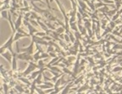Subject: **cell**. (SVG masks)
I'll return each instance as SVG.
<instances>
[{"mask_svg": "<svg viewBox=\"0 0 122 94\" xmlns=\"http://www.w3.org/2000/svg\"><path fill=\"white\" fill-rule=\"evenodd\" d=\"M28 36H30V34H22V33H20L17 31V33L15 34V37H14V40H15V42H17L18 40L20 39V38L22 37H28Z\"/></svg>", "mask_w": 122, "mask_h": 94, "instance_id": "5", "label": "cell"}, {"mask_svg": "<svg viewBox=\"0 0 122 94\" xmlns=\"http://www.w3.org/2000/svg\"><path fill=\"white\" fill-rule=\"evenodd\" d=\"M120 34H122V28L120 29Z\"/></svg>", "mask_w": 122, "mask_h": 94, "instance_id": "28", "label": "cell"}, {"mask_svg": "<svg viewBox=\"0 0 122 94\" xmlns=\"http://www.w3.org/2000/svg\"><path fill=\"white\" fill-rule=\"evenodd\" d=\"M14 35H15V34H13L11 36H10V40H8V41L6 42V43L4 44V45H3V46L1 47V53H4V50L8 49L9 51H10V53H11V54L13 55V56H15V55H17L16 53L14 52L13 49H12V45H13V42L15 41V40H14Z\"/></svg>", "mask_w": 122, "mask_h": 94, "instance_id": "1", "label": "cell"}, {"mask_svg": "<svg viewBox=\"0 0 122 94\" xmlns=\"http://www.w3.org/2000/svg\"><path fill=\"white\" fill-rule=\"evenodd\" d=\"M2 56L4 57V58L6 59V60H8L10 62V63H12V60H13V55H10V53H2Z\"/></svg>", "mask_w": 122, "mask_h": 94, "instance_id": "7", "label": "cell"}, {"mask_svg": "<svg viewBox=\"0 0 122 94\" xmlns=\"http://www.w3.org/2000/svg\"><path fill=\"white\" fill-rule=\"evenodd\" d=\"M41 51H38L37 52H36L34 54V56H33V57H34V60L35 61H38V60L41 59Z\"/></svg>", "mask_w": 122, "mask_h": 94, "instance_id": "11", "label": "cell"}, {"mask_svg": "<svg viewBox=\"0 0 122 94\" xmlns=\"http://www.w3.org/2000/svg\"><path fill=\"white\" fill-rule=\"evenodd\" d=\"M28 62H29V66L26 68V70H25V72L22 73V76H24V77L29 75L30 72H33V71H35L36 68H39V66L36 65V64H35V63H33L32 60H30V61H28Z\"/></svg>", "mask_w": 122, "mask_h": 94, "instance_id": "2", "label": "cell"}, {"mask_svg": "<svg viewBox=\"0 0 122 94\" xmlns=\"http://www.w3.org/2000/svg\"><path fill=\"white\" fill-rule=\"evenodd\" d=\"M54 51H55V50H54V48H53V46H52V45H49V46H48V52H53Z\"/></svg>", "mask_w": 122, "mask_h": 94, "instance_id": "22", "label": "cell"}, {"mask_svg": "<svg viewBox=\"0 0 122 94\" xmlns=\"http://www.w3.org/2000/svg\"><path fill=\"white\" fill-rule=\"evenodd\" d=\"M30 1H33V2H36V1H38V2H41V0H30Z\"/></svg>", "mask_w": 122, "mask_h": 94, "instance_id": "27", "label": "cell"}, {"mask_svg": "<svg viewBox=\"0 0 122 94\" xmlns=\"http://www.w3.org/2000/svg\"><path fill=\"white\" fill-rule=\"evenodd\" d=\"M17 59L23 60H27V61H30V60H34V57H33L30 54L25 52V53H23V54L17 55Z\"/></svg>", "mask_w": 122, "mask_h": 94, "instance_id": "3", "label": "cell"}, {"mask_svg": "<svg viewBox=\"0 0 122 94\" xmlns=\"http://www.w3.org/2000/svg\"><path fill=\"white\" fill-rule=\"evenodd\" d=\"M34 43L35 42L31 41V44H30V45H29L27 48H24V49H21V51H24V52H27L29 53V54L32 55L33 53H34Z\"/></svg>", "mask_w": 122, "mask_h": 94, "instance_id": "4", "label": "cell"}, {"mask_svg": "<svg viewBox=\"0 0 122 94\" xmlns=\"http://www.w3.org/2000/svg\"><path fill=\"white\" fill-rule=\"evenodd\" d=\"M49 56H50L49 54H47V53H42V54L41 55V59L48 58V57H49Z\"/></svg>", "mask_w": 122, "mask_h": 94, "instance_id": "21", "label": "cell"}, {"mask_svg": "<svg viewBox=\"0 0 122 94\" xmlns=\"http://www.w3.org/2000/svg\"><path fill=\"white\" fill-rule=\"evenodd\" d=\"M4 93H8L9 92V87H8V86H7V84L6 83H4Z\"/></svg>", "mask_w": 122, "mask_h": 94, "instance_id": "24", "label": "cell"}, {"mask_svg": "<svg viewBox=\"0 0 122 94\" xmlns=\"http://www.w3.org/2000/svg\"><path fill=\"white\" fill-rule=\"evenodd\" d=\"M98 11L102 12V13H108V11H109V8H108V5H106V6H104V8H103V9H99Z\"/></svg>", "mask_w": 122, "mask_h": 94, "instance_id": "15", "label": "cell"}, {"mask_svg": "<svg viewBox=\"0 0 122 94\" xmlns=\"http://www.w3.org/2000/svg\"><path fill=\"white\" fill-rule=\"evenodd\" d=\"M94 5H95V9H99V8L102 7V6H106V5H108V4H104L102 2H98V4H94Z\"/></svg>", "mask_w": 122, "mask_h": 94, "instance_id": "19", "label": "cell"}, {"mask_svg": "<svg viewBox=\"0 0 122 94\" xmlns=\"http://www.w3.org/2000/svg\"><path fill=\"white\" fill-rule=\"evenodd\" d=\"M82 78H83V77H81L80 78H78V79L76 80V81H75V82H74V84H75V85H76V84H78V83L80 82V81H81V80H82Z\"/></svg>", "mask_w": 122, "mask_h": 94, "instance_id": "25", "label": "cell"}, {"mask_svg": "<svg viewBox=\"0 0 122 94\" xmlns=\"http://www.w3.org/2000/svg\"><path fill=\"white\" fill-rule=\"evenodd\" d=\"M116 49L122 50V44L121 43H118V44H116V45H114L113 50H116Z\"/></svg>", "mask_w": 122, "mask_h": 94, "instance_id": "17", "label": "cell"}, {"mask_svg": "<svg viewBox=\"0 0 122 94\" xmlns=\"http://www.w3.org/2000/svg\"><path fill=\"white\" fill-rule=\"evenodd\" d=\"M16 60H17V55L13 56V60H12V71H15L17 68V65H16Z\"/></svg>", "mask_w": 122, "mask_h": 94, "instance_id": "8", "label": "cell"}, {"mask_svg": "<svg viewBox=\"0 0 122 94\" xmlns=\"http://www.w3.org/2000/svg\"><path fill=\"white\" fill-rule=\"evenodd\" d=\"M63 72L64 73H65V74H69V75H71L73 77H76V74L74 73V72H71V71H70V70H68L66 68V66H65V67H63Z\"/></svg>", "mask_w": 122, "mask_h": 94, "instance_id": "9", "label": "cell"}, {"mask_svg": "<svg viewBox=\"0 0 122 94\" xmlns=\"http://www.w3.org/2000/svg\"><path fill=\"white\" fill-rule=\"evenodd\" d=\"M29 22L31 24V25H33V26H40L39 25V24H38V22H37V20H36V22L34 20V19H29Z\"/></svg>", "mask_w": 122, "mask_h": 94, "instance_id": "16", "label": "cell"}, {"mask_svg": "<svg viewBox=\"0 0 122 94\" xmlns=\"http://www.w3.org/2000/svg\"><path fill=\"white\" fill-rule=\"evenodd\" d=\"M21 21H22V15H19L17 18V19H16V21H15V30H17L18 29H20V27L21 25Z\"/></svg>", "mask_w": 122, "mask_h": 94, "instance_id": "6", "label": "cell"}, {"mask_svg": "<svg viewBox=\"0 0 122 94\" xmlns=\"http://www.w3.org/2000/svg\"><path fill=\"white\" fill-rule=\"evenodd\" d=\"M19 79L20 80V81H22L23 82H25V84H27V85H29V86H30L31 85V82H30V81H29L28 79H26V78H24V77H19Z\"/></svg>", "mask_w": 122, "mask_h": 94, "instance_id": "14", "label": "cell"}, {"mask_svg": "<svg viewBox=\"0 0 122 94\" xmlns=\"http://www.w3.org/2000/svg\"><path fill=\"white\" fill-rule=\"evenodd\" d=\"M15 89L19 92H25V91H24V89H23L20 86H19V85H16V86H15Z\"/></svg>", "mask_w": 122, "mask_h": 94, "instance_id": "18", "label": "cell"}, {"mask_svg": "<svg viewBox=\"0 0 122 94\" xmlns=\"http://www.w3.org/2000/svg\"><path fill=\"white\" fill-rule=\"evenodd\" d=\"M73 84H74V82H73V83H70V84L67 85L65 90L62 91V93H68V92H69V89L71 88V86H72Z\"/></svg>", "mask_w": 122, "mask_h": 94, "instance_id": "13", "label": "cell"}, {"mask_svg": "<svg viewBox=\"0 0 122 94\" xmlns=\"http://www.w3.org/2000/svg\"><path fill=\"white\" fill-rule=\"evenodd\" d=\"M120 71H122L121 66H117V67H114L113 69V72H120Z\"/></svg>", "mask_w": 122, "mask_h": 94, "instance_id": "20", "label": "cell"}, {"mask_svg": "<svg viewBox=\"0 0 122 94\" xmlns=\"http://www.w3.org/2000/svg\"><path fill=\"white\" fill-rule=\"evenodd\" d=\"M77 27L78 26H76V22H73L70 24V28H71V30L74 31H78L79 30L77 29Z\"/></svg>", "mask_w": 122, "mask_h": 94, "instance_id": "12", "label": "cell"}, {"mask_svg": "<svg viewBox=\"0 0 122 94\" xmlns=\"http://www.w3.org/2000/svg\"><path fill=\"white\" fill-rule=\"evenodd\" d=\"M45 1H46V4H47V6H48V9H52L51 6H50L49 3H48V0H45Z\"/></svg>", "mask_w": 122, "mask_h": 94, "instance_id": "26", "label": "cell"}, {"mask_svg": "<svg viewBox=\"0 0 122 94\" xmlns=\"http://www.w3.org/2000/svg\"><path fill=\"white\" fill-rule=\"evenodd\" d=\"M46 34H47V33H46V32H42V33H41V32H37L36 35H38V36H41V37H42V36L46 35Z\"/></svg>", "mask_w": 122, "mask_h": 94, "instance_id": "23", "label": "cell"}, {"mask_svg": "<svg viewBox=\"0 0 122 94\" xmlns=\"http://www.w3.org/2000/svg\"><path fill=\"white\" fill-rule=\"evenodd\" d=\"M1 13H2V16H1V18H2V19H9L10 13H8L7 10H2V11H1Z\"/></svg>", "mask_w": 122, "mask_h": 94, "instance_id": "10", "label": "cell"}]
</instances>
